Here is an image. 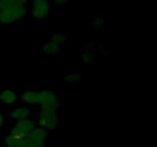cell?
Returning a JSON list of instances; mask_svg holds the SVG:
<instances>
[{
	"label": "cell",
	"mask_w": 157,
	"mask_h": 147,
	"mask_svg": "<svg viewBox=\"0 0 157 147\" xmlns=\"http://www.w3.org/2000/svg\"><path fill=\"white\" fill-rule=\"evenodd\" d=\"M28 14L27 6L14 5L0 9V23L12 24L24 18Z\"/></svg>",
	"instance_id": "obj_1"
},
{
	"label": "cell",
	"mask_w": 157,
	"mask_h": 147,
	"mask_svg": "<svg viewBox=\"0 0 157 147\" xmlns=\"http://www.w3.org/2000/svg\"><path fill=\"white\" fill-rule=\"evenodd\" d=\"M38 105L40 106V110L58 111L61 105V101L53 90H42L38 91Z\"/></svg>",
	"instance_id": "obj_2"
},
{
	"label": "cell",
	"mask_w": 157,
	"mask_h": 147,
	"mask_svg": "<svg viewBox=\"0 0 157 147\" xmlns=\"http://www.w3.org/2000/svg\"><path fill=\"white\" fill-rule=\"evenodd\" d=\"M58 111L55 110H41L38 114V126L45 130H55L58 127Z\"/></svg>",
	"instance_id": "obj_3"
},
{
	"label": "cell",
	"mask_w": 157,
	"mask_h": 147,
	"mask_svg": "<svg viewBox=\"0 0 157 147\" xmlns=\"http://www.w3.org/2000/svg\"><path fill=\"white\" fill-rule=\"evenodd\" d=\"M48 139V131L41 127H35L25 137V147H44Z\"/></svg>",
	"instance_id": "obj_4"
},
{
	"label": "cell",
	"mask_w": 157,
	"mask_h": 147,
	"mask_svg": "<svg viewBox=\"0 0 157 147\" xmlns=\"http://www.w3.org/2000/svg\"><path fill=\"white\" fill-rule=\"evenodd\" d=\"M51 5L49 0H32L30 14L35 19H44L50 13Z\"/></svg>",
	"instance_id": "obj_5"
},
{
	"label": "cell",
	"mask_w": 157,
	"mask_h": 147,
	"mask_svg": "<svg viewBox=\"0 0 157 147\" xmlns=\"http://www.w3.org/2000/svg\"><path fill=\"white\" fill-rule=\"evenodd\" d=\"M35 123L32 119H25L16 121L11 129L10 133L19 138H25L34 129Z\"/></svg>",
	"instance_id": "obj_6"
},
{
	"label": "cell",
	"mask_w": 157,
	"mask_h": 147,
	"mask_svg": "<svg viewBox=\"0 0 157 147\" xmlns=\"http://www.w3.org/2000/svg\"><path fill=\"white\" fill-rule=\"evenodd\" d=\"M31 113L32 112H31L30 109L25 107H17V108L11 110L9 113V116L12 119L18 121L21 120V119H29V116H31Z\"/></svg>",
	"instance_id": "obj_7"
},
{
	"label": "cell",
	"mask_w": 157,
	"mask_h": 147,
	"mask_svg": "<svg viewBox=\"0 0 157 147\" xmlns=\"http://www.w3.org/2000/svg\"><path fill=\"white\" fill-rule=\"evenodd\" d=\"M18 100V95L11 89H6L0 92V102L6 105H12Z\"/></svg>",
	"instance_id": "obj_8"
},
{
	"label": "cell",
	"mask_w": 157,
	"mask_h": 147,
	"mask_svg": "<svg viewBox=\"0 0 157 147\" xmlns=\"http://www.w3.org/2000/svg\"><path fill=\"white\" fill-rule=\"evenodd\" d=\"M4 142L6 147H25V138H19L9 133L5 136Z\"/></svg>",
	"instance_id": "obj_9"
},
{
	"label": "cell",
	"mask_w": 157,
	"mask_h": 147,
	"mask_svg": "<svg viewBox=\"0 0 157 147\" xmlns=\"http://www.w3.org/2000/svg\"><path fill=\"white\" fill-rule=\"evenodd\" d=\"M20 99L29 105H38V91L35 90H26L20 96Z\"/></svg>",
	"instance_id": "obj_10"
},
{
	"label": "cell",
	"mask_w": 157,
	"mask_h": 147,
	"mask_svg": "<svg viewBox=\"0 0 157 147\" xmlns=\"http://www.w3.org/2000/svg\"><path fill=\"white\" fill-rule=\"evenodd\" d=\"M41 50L46 55H55L61 51V47L52 41H48L43 44Z\"/></svg>",
	"instance_id": "obj_11"
},
{
	"label": "cell",
	"mask_w": 157,
	"mask_h": 147,
	"mask_svg": "<svg viewBox=\"0 0 157 147\" xmlns=\"http://www.w3.org/2000/svg\"><path fill=\"white\" fill-rule=\"evenodd\" d=\"M67 35H65L64 33H62V32H56V33L53 34V35L50 37L49 41H52V42L55 43V44H57L58 45L61 47V46L67 41Z\"/></svg>",
	"instance_id": "obj_12"
},
{
	"label": "cell",
	"mask_w": 157,
	"mask_h": 147,
	"mask_svg": "<svg viewBox=\"0 0 157 147\" xmlns=\"http://www.w3.org/2000/svg\"><path fill=\"white\" fill-rule=\"evenodd\" d=\"M29 0H0V9L14 5H22L27 6Z\"/></svg>",
	"instance_id": "obj_13"
},
{
	"label": "cell",
	"mask_w": 157,
	"mask_h": 147,
	"mask_svg": "<svg viewBox=\"0 0 157 147\" xmlns=\"http://www.w3.org/2000/svg\"><path fill=\"white\" fill-rule=\"evenodd\" d=\"M81 60L85 64H92L94 62V54L92 53L91 47H90L89 49L87 48L84 51V54L81 55Z\"/></svg>",
	"instance_id": "obj_14"
},
{
	"label": "cell",
	"mask_w": 157,
	"mask_h": 147,
	"mask_svg": "<svg viewBox=\"0 0 157 147\" xmlns=\"http://www.w3.org/2000/svg\"><path fill=\"white\" fill-rule=\"evenodd\" d=\"M81 75L78 74H67L64 76V81L66 84H75L81 80Z\"/></svg>",
	"instance_id": "obj_15"
},
{
	"label": "cell",
	"mask_w": 157,
	"mask_h": 147,
	"mask_svg": "<svg viewBox=\"0 0 157 147\" xmlns=\"http://www.w3.org/2000/svg\"><path fill=\"white\" fill-rule=\"evenodd\" d=\"M92 24H93L94 30L100 31L104 26V19L101 15H98L94 18Z\"/></svg>",
	"instance_id": "obj_16"
},
{
	"label": "cell",
	"mask_w": 157,
	"mask_h": 147,
	"mask_svg": "<svg viewBox=\"0 0 157 147\" xmlns=\"http://www.w3.org/2000/svg\"><path fill=\"white\" fill-rule=\"evenodd\" d=\"M53 1L58 5H66L68 3L69 0H53Z\"/></svg>",
	"instance_id": "obj_17"
},
{
	"label": "cell",
	"mask_w": 157,
	"mask_h": 147,
	"mask_svg": "<svg viewBox=\"0 0 157 147\" xmlns=\"http://www.w3.org/2000/svg\"><path fill=\"white\" fill-rule=\"evenodd\" d=\"M5 123V119H4V116H3L2 113L0 112V127L3 126Z\"/></svg>",
	"instance_id": "obj_18"
},
{
	"label": "cell",
	"mask_w": 157,
	"mask_h": 147,
	"mask_svg": "<svg viewBox=\"0 0 157 147\" xmlns=\"http://www.w3.org/2000/svg\"><path fill=\"white\" fill-rule=\"evenodd\" d=\"M0 147H6V146H3V145H0Z\"/></svg>",
	"instance_id": "obj_19"
}]
</instances>
